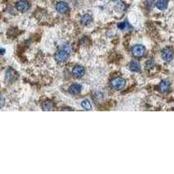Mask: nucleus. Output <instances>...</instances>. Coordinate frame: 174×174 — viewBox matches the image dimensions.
I'll list each match as a JSON object with an SVG mask.
<instances>
[{
	"instance_id": "nucleus-19",
	"label": "nucleus",
	"mask_w": 174,
	"mask_h": 174,
	"mask_svg": "<svg viewBox=\"0 0 174 174\" xmlns=\"http://www.w3.org/2000/svg\"><path fill=\"white\" fill-rule=\"evenodd\" d=\"M1 50H2V54H4V48H2Z\"/></svg>"
},
{
	"instance_id": "nucleus-1",
	"label": "nucleus",
	"mask_w": 174,
	"mask_h": 174,
	"mask_svg": "<svg viewBox=\"0 0 174 174\" xmlns=\"http://www.w3.org/2000/svg\"><path fill=\"white\" fill-rule=\"evenodd\" d=\"M132 53L135 58H141L145 55V48L142 45H136L132 49Z\"/></svg>"
},
{
	"instance_id": "nucleus-20",
	"label": "nucleus",
	"mask_w": 174,
	"mask_h": 174,
	"mask_svg": "<svg viewBox=\"0 0 174 174\" xmlns=\"http://www.w3.org/2000/svg\"><path fill=\"white\" fill-rule=\"evenodd\" d=\"M111 1H114L115 2V1H118V0H111Z\"/></svg>"
},
{
	"instance_id": "nucleus-17",
	"label": "nucleus",
	"mask_w": 174,
	"mask_h": 174,
	"mask_svg": "<svg viewBox=\"0 0 174 174\" xmlns=\"http://www.w3.org/2000/svg\"><path fill=\"white\" fill-rule=\"evenodd\" d=\"M127 23H125V22H122V23H119L118 25H117V27H118V29L120 30H124L126 28V26H127Z\"/></svg>"
},
{
	"instance_id": "nucleus-12",
	"label": "nucleus",
	"mask_w": 174,
	"mask_h": 174,
	"mask_svg": "<svg viewBox=\"0 0 174 174\" xmlns=\"http://www.w3.org/2000/svg\"><path fill=\"white\" fill-rule=\"evenodd\" d=\"M129 69H130L132 71H135V72H139V71H140V70H141L140 64H139L138 62H136V61H132V62L130 63V64H129Z\"/></svg>"
},
{
	"instance_id": "nucleus-11",
	"label": "nucleus",
	"mask_w": 174,
	"mask_h": 174,
	"mask_svg": "<svg viewBox=\"0 0 174 174\" xmlns=\"http://www.w3.org/2000/svg\"><path fill=\"white\" fill-rule=\"evenodd\" d=\"M91 21H92V16L90 14L83 15L81 18V20H80V22L83 25H88L90 23H91Z\"/></svg>"
},
{
	"instance_id": "nucleus-8",
	"label": "nucleus",
	"mask_w": 174,
	"mask_h": 174,
	"mask_svg": "<svg viewBox=\"0 0 174 174\" xmlns=\"http://www.w3.org/2000/svg\"><path fill=\"white\" fill-rule=\"evenodd\" d=\"M56 10L59 13L64 14L69 11V5L65 2H58L56 4Z\"/></svg>"
},
{
	"instance_id": "nucleus-10",
	"label": "nucleus",
	"mask_w": 174,
	"mask_h": 174,
	"mask_svg": "<svg viewBox=\"0 0 174 174\" xmlns=\"http://www.w3.org/2000/svg\"><path fill=\"white\" fill-rule=\"evenodd\" d=\"M171 84L168 80H163L159 84V90L161 92H167L170 90Z\"/></svg>"
},
{
	"instance_id": "nucleus-16",
	"label": "nucleus",
	"mask_w": 174,
	"mask_h": 174,
	"mask_svg": "<svg viewBox=\"0 0 174 174\" xmlns=\"http://www.w3.org/2000/svg\"><path fill=\"white\" fill-rule=\"evenodd\" d=\"M61 48H62V49H64V51H66V52H69V53H71V51H72L71 46L70 45H64Z\"/></svg>"
},
{
	"instance_id": "nucleus-7",
	"label": "nucleus",
	"mask_w": 174,
	"mask_h": 174,
	"mask_svg": "<svg viewBox=\"0 0 174 174\" xmlns=\"http://www.w3.org/2000/svg\"><path fill=\"white\" fill-rule=\"evenodd\" d=\"M16 79H17V73H16V71L13 69L9 68L6 71V72H5V79H6V81L9 82V83H11V82H13Z\"/></svg>"
},
{
	"instance_id": "nucleus-6",
	"label": "nucleus",
	"mask_w": 174,
	"mask_h": 174,
	"mask_svg": "<svg viewBox=\"0 0 174 174\" xmlns=\"http://www.w3.org/2000/svg\"><path fill=\"white\" fill-rule=\"evenodd\" d=\"M85 71H85V68H84L83 66L79 65V66H75V67L73 68L71 73H72L73 77H75V78H77V79H79V78H82V77L84 76Z\"/></svg>"
},
{
	"instance_id": "nucleus-5",
	"label": "nucleus",
	"mask_w": 174,
	"mask_h": 174,
	"mask_svg": "<svg viewBox=\"0 0 174 174\" xmlns=\"http://www.w3.org/2000/svg\"><path fill=\"white\" fill-rule=\"evenodd\" d=\"M16 8L18 11H19L20 12H25L26 11H28V9L30 8L29 3L25 0H21L18 1L16 4Z\"/></svg>"
},
{
	"instance_id": "nucleus-13",
	"label": "nucleus",
	"mask_w": 174,
	"mask_h": 174,
	"mask_svg": "<svg viewBox=\"0 0 174 174\" xmlns=\"http://www.w3.org/2000/svg\"><path fill=\"white\" fill-rule=\"evenodd\" d=\"M156 6L159 10H166L168 6V1L167 0H158L156 2Z\"/></svg>"
},
{
	"instance_id": "nucleus-9",
	"label": "nucleus",
	"mask_w": 174,
	"mask_h": 174,
	"mask_svg": "<svg viewBox=\"0 0 174 174\" xmlns=\"http://www.w3.org/2000/svg\"><path fill=\"white\" fill-rule=\"evenodd\" d=\"M81 89L82 87L79 84H72L71 86H70V89H69V92L71 94V95H78L81 92Z\"/></svg>"
},
{
	"instance_id": "nucleus-14",
	"label": "nucleus",
	"mask_w": 174,
	"mask_h": 174,
	"mask_svg": "<svg viewBox=\"0 0 174 174\" xmlns=\"http://www.w3.org/2000/svg\"><path fill=\"white\" fill-rule=\"evenodd\" d=\"M42 108L44 111H52L53 108V104L51 101H45L42 104Z\"/></svg>"
},
{
	"instance_id": "nucleus-18",
	"label": "nucleus",
	"mask_w": 174,
	"mask_h": 174,
	"mask_svg": "<svg viewBox=\"0 0 174 174\" xmlns=\"http://www.w3.org/2000/svg\"><path fill=\"white\" fill-rule=\"evenodd\" d=\"M4 96L2 95V96H1V108L4 106Z\"/></svg>"
},
{
	"instance_id": "nucleus-3",
	"label": "nucleus",
	"mask_w": 174,
	"mask_h": 174,
	"mask_svg": "<svg viewBox=\"0 0 174 174\" xmlns=\"http://www.w3.org/2000/svg\"><path fill=\"white\" fill-rule=\"evenodd\" d=\"M125 84H126L125 80L124 79H122V78H116V79H112V82H111L112 87L114 90H117V91L122 90L124 87L125 86Z\"/></svg>"
},
{
	"instance_id": "nucleus-15",
	"label": "nucleus",
	"mask_w": 174,
	"mask_h": 174,
	"mask_svg": "<svg viewBox=\"0 0 174 174\" xmlns=\"http://www.w3.org/2000/svg\"><path fill=\"white\" fill-rule=\"evenodd\" d=\"M81 106H82L83 109H85V110H86V111L91 110V103H90V101H89L88 99H85V100L82 101Z\"/></svg>"
},
{
	"instance_id": "nucleus-2",
	"label": "nucleus",
	"mask_w": 174,
	"mask_h": 174,
	"mask_svg": "<svg viewBox=\"0 0 174 174\" xmlns=\"http://www.w3.org/2000/svg\"><path fill=\"white\" fill-rule=\"evenodd\" d=\"M69 52H67L66 51H64V49L60 48L58 52H56V55H55V58L56 60L58 61V63H64L68 60L69 58Z\"/></svg>"
},
{
	"instance_id": "nucleus-4",
	"label": "nucleus",
	"mask_w": 174,
	"mask_h": 174,
	"mask_svg": "<svg viewBox=\"0 0 174 174\" xmlns=\"http://www.w3.org/2000/svg\"><path fill=\"white\" fill-rule=\"evenodd\" d=\"M161 57L163 58L164 61L166 62H170L173 58V51L171 48H165L162 51L161 53Z\"/></svg>"
}]
</instances>
